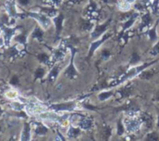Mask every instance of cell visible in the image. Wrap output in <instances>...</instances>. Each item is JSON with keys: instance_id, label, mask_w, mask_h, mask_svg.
<instances>
[{"instance_id": "6da1fadb", "label": "cell", "mask_w": 159, "mask_h": 141, "mask_svg": "<svg viewBox=\"0 0 159 141\" xmlns=\"http://www.w3.org/2000/svg\"><path fill=\"white\" fill-rule=\"evenodd\" d=\"M23 16H27L31 19H34L35 21H37L38 25H40L45 31L48 30L50 26L52 25V20L50 17L47 16L46 14L38 11H24Z\"/></svg>"}, {"instance_id": "9c48e42d", "label": "cell", "mask_w": 159, "mask_h": 141, "mask_svg": "<svg viewBox=\"0 0 159 141\" xmlns=\"http://www.w3.org/2000/svg\"><path fill=\"white\" fill-rule=\"evenodd\" d=\"M59 73H60V67H59L58 65H56V66H54V67L51 69V71L47 74V80H48V82H50V83H53V82L57 79Z\"/></svg>"}, {"instance_id": "ac0fdd59", "label": "cell", "mask_w": 159, "mask_h": 141, "mask_svg": "<svg viewBox=\"0 0 159 141\" xmlns=\"http://www.w3.org/2000/svg\"><path fill=\"white\" fill-rule=\"evenodd\" d=\"M16 3H17V4H19L20 7H27V6H29V5H30L31 0H16Z\"/></svg>"}, {"instance_id": "7402d4cb", "label": "cell", "mask_w": 159, "mask_h": 141, "mask_svg": "<svg viewBox=\"0 0 159 141\" xmlns=\"http://www.w3.org/2000/svg\"><path fill=\"white\" fill-rule=\"evenodd\" d=\"M125 1H126V2H128L129 4H130V3H133L135 0H125Z\"/></svg>"}, {"instance_id": "3957f363", "label": "cell", "mask_w": 159, "mask_h": 141, "mask_svg": "<svg viewBox=\"0 0 159 141\" xmlns=\"http://www.w3.org/2000/svg\"><path fill=\"white\" fill-rule=\"evenodd\" d=\"M4 7H5V9H6L7 16L12 18V19H17L20 16H23V14L19 13V11L17 9L16 0H6Z\"/></svg>"}, {"instance_id": "d6986e66", "label": "cell", "mask_w": 159, "mask_h": 141, "mask_svg": "<svg viewBox=\"0 0 159 141\" xmlns=\"http://www.w3.org/2000/svg\"><path fill=\"white\" fill-rule=\"evenodd\" d=\"M78 134V130L77 129H75V128H74V127H70L69 128V130H68V136L69 137H71V138H75L76 135Z\"/></svg>"}, {"instance_id": "8992f818", "label": "cell", "mask_w": 159, "mask_h": 141, "mask_svg": "<svg viewBox=\"0 0 159 141\" xmlns=\"http://www.w3.org/2000/svg\"><path fill=\"white\" fill-rule=\"evenodd\" d=\"M49 109L54 112H69L75 109L74 102H66V103H60V104H52L49 106Z\"/></svg>"}, {"instance_id": "ba28073f", "label": "cell", "mask_w": 159, "mask_h": 141, "mask_svg": "<svg viewBox=\"0 0 159 141\" xmlns=\"http://www.w3.org/2000/svg\"><path fill=\"white\" fill-rule=\"evenodd\" d=\"M52 22L55 26V30H56V34H60L61 28H62V21H63V16L61 14H58L55 17L51 18Z\"/></svg>"}, {"instance_id": "603a6c76", "label": "cell", "mask_w": 159, "mask_h": 141, "mask_svg": "<svg viewBox=\"0 0 159 141\" xmlns=\"http://www.w3.org/2000/svg\"><path fill=\"white\" fill-rule=\"evenodd\" d=\"M1 132H2V128H1V126H0V135H1Z\"/></svg>"}, {"instance_id": "e0dca14e", "label": "cell", "mask_w": 159, "mask_h": 141, "mask_svg": "<svg viewBox=\"0 0 159 141\" xmlns=\"http://www.w3.org/2000/svg\"><path fill=\"white\" fill-rule=\"evenodd\" d=\"M61 0H42V2L48 6H59Z\"/></svg>"}, {"instance_id": "30bf717a", "label": "cell", "mask_w": 159, "mask_h": 141, "mask_svg": "<svg viewBox=\"0 0 159 141\" xmlns=\"http://www.w3.org/2000/svg\"><path fill=\"white\" fill-rule=\"evenodd\" d=\"M39 11L46 14L47 16L50 17V18H53L55 17L56 15H58V11L54 8V7H39Z\"/></svg>"}, {"instance_id": "7a4b0ae2", "label": "cell", "mask_w": 159, "mask_h": 141, "mask_svg": "<svg viewBox=\"0 0 159 141\" xmlns=\"http://www.w3.org/2000/svg\"><path fill=\"white\" fill-rule=\"evenodd\" d=\"M19 29H20V27H18V26H8V25H6L5 23H3L0 20V31H1L2 35L4 37L5 46L7 47L10 46L11 41L13 40V38L16 35L17 31Z\"/></svg>"}, {"instance_id": "ffe728a7", "label": "cell", "mask_w": 159, "mask_h": 141, "mask_svg": "<svg viewBox=\"0 0 159 141\" xmlns=\"http://www.w3.org/2000/svg\"><path fill=\"white\" fill-rule=\"evenodd\" d=\"M3 46H5V40H4V37L2 35V36H0V47H2Z\"/></svg>"}, {"instance_id": "2e32d148", "label": "cell", "mask_w": 159, "mask_h": 141, "mask_svg": "<svg viewBox=\"0 0 159 141\" xmlns=\"http://www.w3.org/2000/svg\"><path fill=\"white\" fill-rule=\"evenodd\" d=\"M6 97L10 99H14L18 97V93L16 92V90H13V89H10L8 90L7 93H6Z\"/></svg>"}, {"instance_id": "4fadbf2b", "label": "cell", "mask_w": 159, "mask_h": 141, "mask_svg": "<svg viewBox=\"0 0 159 141\" xmlns=\"http://www.w3.org/2000/svg\"><path fill=\"white\" fill-rule=\"evenodd\" d=\"M14 41H16L18 44H20V45H23V46H26V43H27V40H28V37H27V34L22 33H20L18 35H15L14 38H13Z\"/></svg>"}, {"instance_id": "52a82bcc", "label": "cell", "mask_w": 159, "mask_h": 141, "mask_svg": "<svg viewBox=\"0 0 159 141\" xmlns=\"http://www.w3.org/2000/svg\"><path fill=\"white\" fill-rule=\"evenodd\" d=\"M44 34H45V30L40 25H37L33 29V31L30 34V37L34 40L38 41V42H43L44 41Z\"/></svg>"}, {"instance_id": "44dd1931", "label": "cell", "mask_w": 159, "mask_h": 141, "mask_svg": "<svg viewBox=\"0 0 159 141\" xmlns=\"http://www.w3.org/2000/svg\"><path fill=\"white\" fill-rule=\"evenodd\" d=\"M3 113H4V110H3V108L1 107V105H0V117L3 115Z\"/></svg>"}, {"instance_id": "5bb4252c", "label": "cell", "mask_w": 159, "mask_h": 141, "mask_svg": "<svg viewBox=\"0 0 159 141\" xmlns=\"http://www.w3.org/2000/svg\"><path fill=\"white\" fill-rule=\"evenodd\" d=\"M9 106H10V108L13 111H17V112H19V111H25V104L21 103L20 101H17V100L11 101Z\"/></svg>"}, {"instance_id": "8fae6325", "label": "cell", "mask_w": 159, "mask_h": 141, "mask_svg": "<svg viewBox=\"0 0 159 141\" xmlns=\"http://www.w3.org/2000/svg\"><path fill=\"white\" fill-rule=\"evenodd\" d=\"M46 75H47V70H46V68H44L42 66H39L38 68H36V70L34 73V80H43Z\"/></svg>"}, {"instance_id": "277c9868", "label": "cell", "mask_w": 159, "mask_h": 141, "mask_svg": "<svg viewBox=\"0 0 159 141\" xmlns=\"http://www.w3.org/2000/svg\"><path fill=\"white\" fill-rule=\"evenodd\" d=\"M32 128H33V132L36 137H41V136H45L48 132V128L42 124L40 121H35L34 120L32 123Z\"/></svg>"}, {"instance_id": "5b68a950", "label": "cell", "mask_w": 159, "mask_h": 141, "mask_svg": "<svg viewBox=\"0 0 159 141\" xmlns=\"http://www.w3.org/2000/svg\"><path fill=\"white\" fill-rule=\"evenodd\" d=\"M32 132H33V128H32L31 123H29V122H24L22 130H21L20 135V140H31V139H32Z\"/></svg>"}, {"instance_id": "7c38bea8", "label": "cell", "mask_w": 159, "mask_h": 141, "mask_svg": "<svg viewBox=\"0 0 159 141\" xmlns=\"http://www.w3.org/2000/svg\"><path fill=\"white\" fill-rule=\"evenodd\" d=\"M36 59L38 60L39 63L41 64H48L50 60V56L48 54H47L46 52H40L38 54H36L35 56Z\"/></svg>"}, {"instance_id": "9a60e30c", "label": "cell", "mask_w": 159, "mask_h": 141, "mask_svg": "<svg viewBox=\"0 0 159 141\" xmlns=\"http://www.w3.org/2000/svg\"><path fill=\"white\" fill-rule=\"evenodd\" d=\"M9 85L13 87H16L20 85V77L17 74H14L11 76V78L9 79Z\"/></svg>"}]
</instances>
